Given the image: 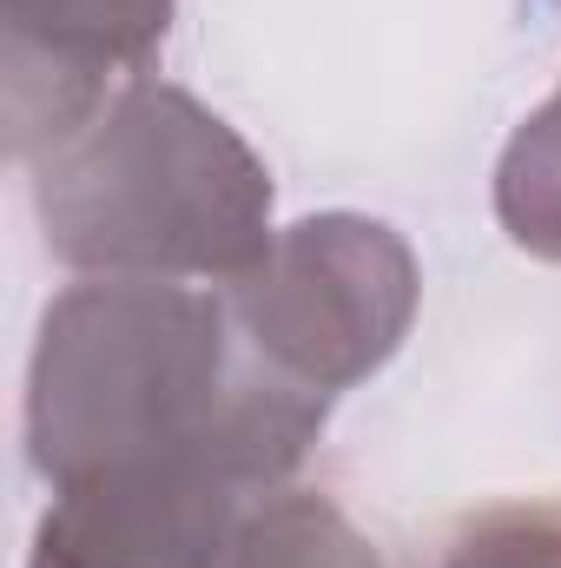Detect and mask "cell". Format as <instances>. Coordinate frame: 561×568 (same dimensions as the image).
<instances>
[{
    "label": "cell",
    "mask_w": 561,
    "mask_h": 568,
    "mask_svg": "<svg viewBox=\"0 0 561 568\" xmlns=\"http://www.w3.org/2000/svg\"><path fill=\"white\" fill-rule=\"evenodd\" d=\"M225 568H390V556L330 489L284 483L245 516Z\"/></svg>",
    "instance_id": "cell-6"
},
{
    "label": "cell",
    "mask_w": 561,
    "mask_h": 568,
    "mask_svg": "<svg viewBox=\"0 0 561 568\" xmlns=\"http://www.w3.org/2000/svg\"><path fill=\"white\" fill-rule=\"evenodd\" d=\"M496 219L516 252L561 265V87L509 133L496 159Z\"/></svg>",
    "instance_id": "cell-7"
},
{
    "label": "cell",
    "mask_w": 561,
    "mask_h": 568,
    "mask_svg": "<svg viewBox=\"0 0 561 568\" xmlns=\"http://www.w3.org/2000/svg\"><path fill=\"white\" fill-rule=\"evenodd\" d=\"M272 496L238 463H133L53 489L27 568H225L245 516Z\"/></svg>",
    "instance_id": "cell-4"
},
{
    "label": "cell",
    "mask_w": 561,
    "mask_h": 568,
    "mask_svg": "<svg viewBox=\"0 0 561 568\" xmlns=\"http://www.w3.org/2000/svg\"><path fill=\"white\" fill-rule=\"evenodd\" d=\"M429 568H561V503H496L462 516Z\"/></svg>",
    "instance_id": "cell-8"
},
{
    "label": "cell",
    "mask_w": 561,
    "mask_h": 568,
    "mask_svg": "<svg viewBox=\"0 0 561 568\" xmlns=\"http://www.w3.org/2000/svg\"><path fill=\"white\" fill-rule=\"evenodd\" d=\"M27 192L47 252L80 278L232 284L278 239L265 159L159 73L27 159Z\"/></svg>",
    "instance_id": "cell-2"
},
{
    "label": "cell",
    "mask_w": 561,
    "mask_h": 568,
    "mask_svg": "<svg viewBox=\"0 0 561 568\" xmlns=\"http://www.w3.org/2000/svg\"><path fill=\"white\" fill-rule=\"evenodd\" d=\"M172 0H0V113L13 165L80 133L152 73Z\"/></svg>",
    "instance_id": "cell-5"
},
{
    "label": "cell",
    "mask_w": 561,
    "mask_h": 568,
    "mask_svg": "<svg viewBox=\"0 0 561 568\" xmlns=\"http://www.w3.org/2000/svg\"><path fill=\"white\" fill-rule=\"evenodd\" d=\"M330 397L297 390L238 337L218 284L80 278L33 331L27 463L47 489L133 463H238L258 483H297Z\"/></svg>",
    "instance_id": "cell-1"
},
{
    "label": "cell",
    "mask_w": 561,
    "mask_h": 568,
    "mask_svg": "<svg viewBox=\"0 0 561 568\" xmlns=\"http://www.w3.org/2000/svg\"><path fill=\"white\" fill-rule=\"evenodd\" d=\"M218 291L258 364L297 390L337 397L404 351L422 272L397 225L370 212H310L278 225L265 258Z\"/></svg>",
    "instance_id": "cell-3"
}]
</instances>
